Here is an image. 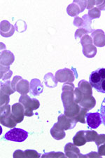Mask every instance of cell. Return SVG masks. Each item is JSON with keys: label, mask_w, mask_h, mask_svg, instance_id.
<instances>
[{"label": "cell", "mask_w": 105, "mask_h": 158, "mask_svg": "<svg viewBox=\"0 0 105 158\" xmlns=\"http://www.w3.org/2000/svg\"><path fill=\"white\" fill-rule=\"evenodd\" d=\"M89 82L98 92L105 93V68H99L92 73Z\"/></svg>", "instance_id": "cell-1"}, {"label": "cell", "mask_w": 105, "mask_h": 158, "mask_svg": "<svg viewBox=\"0 0 105 158\" xmlns=\"http://www.w3.org/2000/svg\"><path fill=\"white\" fill-rule=\"evenodd\" d=\"M0 113V122L2 125L11 129L16 127L18 123L13 116L11 106L9 105L1 106Z\"/></svg>", "instance_id": "cell-2"}, {"label": "cell", "mask_w": 105, "mask_h": 158, "mask_svg": "<svg viewBox=\"0 0 105 158\" xmlns=\"http://www.w3.org/2000/svg\"><path fill=\"white\" fill-rule=\"evenodd\" d=\"M19 103L22 104L25 108V116L32 117L34 113L33 110L39 108V101L36 98H31L27 95H22L19 98Z\"/></svg>", "instance_id": "cell-3"}, {"label": "cell", "mask_w": 105, "mask_h": 158, "mask_svg": "<svg viewBox=\"0 0 105 158\" xmlns=\"http://www.w3.org/2000/svg\"><path fill=\"white\" fill-rule=\"evenodd\" d=\"M11 86L15 91L21 95H27L30 92V83L20 76H15L11 81Z\"/></svg>", "instance_id": "cell-4"}, {"label": "cell", "mask_w": 105, "mask_h": 158, "mask_svg": "<svg viewBox=\"0 0 105 158\" xmlns=\"http://www.w3.org/2000/svg\"><path fill=\"white\" fill-rule=\"evenodd\" d=\"M28 137V133L25 130L19 128H13L4 135L6 140L14 142H23Z\"/></svg>", "instance_id": "cell-5"}, {"label": "cell", "mask_w": 105, "mask_h": 158, "mask_svg": "<svg viewBox=\"0 0 105 158\" xmlns=\"http://www.w3.org/2000/svg\"><path fill=\"white\" fill-rule=\"evenodd\" d=\"M74 75L78 76L75 69L73 68L71 70L68 68H64L58 70L55 73V77L56 80L59 82H73L75 80Z\"/></svg>", "instance_id": "cell-6"}, {"label": "cell", "mask_w": 105, "mask_h": 158, "mask_svg": "<svg viewBox=\"0 0 105 158\" xmlns=\"http://www.w3.org/2000/svg\"><path fill=\"white\" fill-rule=\"evenodd\" d=\"M77 122L75 119L66 116L65 114H60L58 118V125L63 130L72 129L75 127Z\"/></svg>", "instance_id": "cell-7"}, {"label": "cell", "mask_w": 105, "mask_h": 158, "mask_svg": "<svg viewBox=\"0 0 105 158\" xmlns=\"http://www.w3.org/2000/svg\"><path fill=\"white\" fill-rule=\"evenodd\" d=\"M11 113L17 123L23 121L25 116V108L22 104L17 103L11 106Z\"/></svg>", "instance_id": "cell-8"}, {"label": "cell", "mask_w": 105, "mask_h": 158, "mask_svg": "<svg viewBox=\"0 0 105 158\" xmlns=\"http://www.w3.org/2000/svg\"><path fill=\"white\" fill-rule=\"evenodd\" d=\"M86 122L91 129H97L102 123L100 113H91L86 116Z\"/></svg>", "instance_id": "cell-9"}, {"label": "cell", "mask_w": 105, "mask_h": 158, "mask_svg": "<svg viewBox=\"0 0 105 158\" xmlns=\"http://www.w3.org/2000/svg\"><path fill=\"white\" fill-rule=\"evenodd\" d=\"M92 39H93V44L95 47H103L105 46V33L103 30L98 29L91 33Z\"/></svg>", "instance_id": "cell-10"}, {"label": "cell", "mask_w": 105, "mask_h": 158, "mask_svg": "<svg viewBox=\"0 0 105 158\" xmlns=\"http://www.w3.org/2000/svg\"><path fill=\"white\" fill-rule=\"evenodd\" d=\"M15 27L10 23L8 20H2L0 25V33L4 37H11L14 34Z\"/></svg>", "instance_id": "cell-11"}, {"label": "cell", "mask_w": 105, "mask_h": 158, "mask_svg": "<svg viewBox=\"0 0 105 158\" xmlns=\"http://www.w3.org/2000/svg\"><path fill=\"white\" fill-rule=\"evenodd\" d=\"M74 91H63V93L61 94V99L63 101L65 110L70 108V106L75 103Z\"/></svg>", "instance_id": "cell-12"}, {"label": "cell", "mask_w": 105, "mask_h": 158, "mask_svg": "<svg viewBox=\"0 0 105 158\" xmlns=\"http://www.w3.org/2000/svg\"><path fill=\"white\" fill-rule=\"evenodd\" d=\"M65 153L67 157L70 158H79L81 157L80 150L74 143H68L65 146Z\"/></svg>", "instance_id": "cell-13"}, {"label": "cell", "mask_w": 105, "mask_h": 158, "mask_svg": "<svg viewBox=\"0 0 105 158\" xmlns=\"http://www.w3.org/2000/svg\"><path fill=\"white\" fill-rule=\"evenodd\" d=\"M43 91V86L41 81L35 78L31 80L30 83V92L32 95L37 96L40 95Z\"/></svg>", "instance_id": "cell-14"}, {"label": "cell", "mask_w": 105, "mask_h": 158, "mask_svg": "<svg viewBox=\"0 0 105 158\" xmlns=\"http://www.w3.org/2000/svg\"><path fill=\"white\" fill-rule=\"evenodd\" d=\"M79 106L86 108L88 111L93 109L96 105V100L93 96L83 95L81 101L79 102Z\"/></svg>", "instance_id": "cell-15"}, {"label": "cell", "mask_w": 105, "mask_h": 158, "mask_svg": "<svg viewBox=\"0 0 105 158\" xmlns=\"http://www.w3.org/2000/svg\"><path fill=\"white\" fill-rule=\"evenodd\" d=\"M15 56L9 50H4L1 52L0 63L1 65L4 66L11 65L14 62Z\"/></svg>", "instance_id": "cell-16"}, {"label": "cell", "mask_w": 105, "mask_h": 158, "mask_svg": "<svg viewBox=\"0 0 105 158\" xmlns=\"http://www.w3.org/2000/svg\"><path fill=\"white\" fill-rule=\"evenodd\" d=\"M50 133L53 139L55 140H62L65 138L66 134L65 130L61 129L60 127L58 125L57 123H55L54 125L50 129Z\"/></svg>", "instance_id": "cell-17"}, {"label": "cell", "mask_w": 105, "mask_h": 158, "mask_svg": "<svg viewBox=\"0 0 105 158\" xmlns=\"http://www.w3.org/2000/svg\"><path fill=\"white\" fill-rule=\"evenodd\" d=\"M92 87L93 86H91L90 82L84 80H81L78 84V89L81 91L83 95L92 96V94H93Z\"/></svg>", "instance_id": "cell-18"}, {"label": "cell", "mask_w": 105, "mask_h": 158, "mask_svg": "<svg viewBox=\"0 0 105 158\" xmlns=\"http://www.w3.org/2000/svg\"><path fill=\"white\" fill-rule=\"evenodd\" d=\"M83 55L88 58H94L97 54V48L93 44H88L82 46Z\"/></svg>", "instance_id": "cell-19"}, {"label": "cell", "mask_w": 105, "mask_h": 158, "mask_svg": "<svg viewBox=\"0 0 105 158\" xmlns=\"http://www.w3.org/2000/svg\"><path fill=\"white\" fill-rule=\"evenodd\" d=\"M81 108V107L79 106V104L75 103L73 104L72 106H70V108L65 109V110H64V113H65L66 116L69 117V118L75 119L76 117L78 115L79 113H80Z\"/></svg>", "instance_id": "cell-20"}, {"label": "cell", "mask_w": 105, "mask_h": 158, "mask_svg": "<svg viewBox=\"0 0 105 158\" xmlns=\"http://www.w3.org/2000/svg\"><path fill=\"white\" fill-rule=\"evenodd\" d=\"M87 143L85 137V131H79L73 138V143L76 146H82Z\"/></svg>", "instance_id": "cell-21"}, {"label": "cell", "mask_w": 105, "mask_h": 158, "mask_svg": "<svg viewBox=\"0 0 105 158\" xmlns=\"http://www.w3.org/2000/svg\"><path fill=\"white\" fill-rule=\"evenodd\" d=\"M67 12L69 16L72 17H76L78 16V15L80 14L81 11L79 5L73 2V3L70 4L67 6Z\"/></svg>", "instance_id": "cell-22"}, {"label": "cell", "mask_w": 105, "mask_h": 158, "mask_svg": "<svg viewBox=\"0 0 105 158\" xmlns=\"http://www.w3.org/2000/svg\"><path fill=\"white\" fill-rule=\"evenodd\" d=\"M43 80H44L45 85H46L48 87L53 88V87H55V86H57L58 81L56 80L55 77H54L51 73H47L46 75L44 76Z\"/></svg>", "instance_id": "cell-23"}, {"label": "cell", "mask_w": 105, "mask_h": 158, "mask_svg": "<svg viewBox=\"0 0 105 158\" xmlns=\"http://www.w3.org/2000/svg\"><path fill=\"white\" fill-rule=\"evenodd\" d=\"M0 92L2 94H7L9 96L14 94L15 91L12 88L11 81L7 80L4 83L1 82V91Z\"/></svg>", "instance_id": "cell-24"}, {"label": "cell", "mask_w": 105, "mask_h": 158, "mask_svg": "<svg viewBox=\"0 0 105 158\" xmlns=\"http://www.w3.org/2000/svg\"><path fill=\"white\" fill-rule=\"evenodd\" d=\"M13 72L10 70L9 66H4L1 65V80H7L11 77Z\"/></svg>", "instance_id": "cell-25"}, {"label": "cell", "mask_w": 105, "mask_h": 158, "mask_svg": "<svg viewBox=\"0 0 105 158\" xmlns=\"http://www.w3.org/2000/svg\"><path fill=\"white\" fill-rule=\"evenodd\" d=\"M88 110H86V108H82L81 107L80 113H79L78 115L76 116L75 118V120L76 121V122H81V123L85 124L86 122V116L87 114H88Z\"/></svg>", "instance_id": "cell-26"}, {"label": "cell", "mask_w": 105, "mask_h": 158, "mask_svg": "<svg viewBox=\"0 0 105 158\" xmlns=\"http://www.w3.org/2000/svg\"><path fill=\"white\" fill-rule=\"evenodd\" d=\"M83 28L86 29L87 31L89 32H93V29H92L91 27V23H92V20L90 19V18L88 16V14H85L83 16Z\"/></svg>", "instance_id": "cell-27"}, {"label": "cell", "mask_w": 105, "mask_h": 158, "mask_svg": "<svg viewBox=\"0 0 105 158\" xmlns=\"http://www.w3.org/2000/svg\"><path fill=\"white\" fill-rule=\"evenodd\" d=\"M88 16L90 18V19L91 20L93 19H99L101 16V12L100 10L98 9L97 7H94L91 10L88 11Z\"/></svg>", "instance_id": "cell-28"}, {"label": "cell", "mask_w": 105, "mask_h": 158, "mask_svg": "<svg viewBox=\"0 0 105 158\" xmlns=\"http://www.w3.org/2000/svg\"><path fill=\"white\" fill-rule=\"evenodd\" d=\"M98 134L95 131H85V137L87 142H93L95 141Z\"/></svg>", "instance_id": "cell-29"}, {"label": "cell", "mask_w": 105, "mask_h": 158, "mask_svg": "<svg viewBox=\"0 0 105 158\" xmlns=\"http://www.w3.org/2000/svg\"><path fill=\"white\" fill-rule=\"evenodd\" d=\"M43 158H58V157H66L65 154L61 152H50L42 155Z\"/></svg>", "instance_id": "cell-30"}, {"label": "cell", "mask_w": 105, "mask_h": 158, "mask_svg": "<svg viewBox=\"0 0 105 158\" xmlns=\"http://www.w3.org/2000/svg\"><path fill=\"white\" fill-rule=\"evenodd\" d=\"M25 157L27 158H39L41 155L34 150H26L24 151Z\"/></svg>", "instance_id": "cell-31"}, {"label": "cell", "mask_w": 105, "mask_h": 158, "mask_svg": "<svg viewBox=\"0 0 105 158\" xmlns=\"http://www.w3.org/2000/svg\"><path fill=\"white\" fill-rule=\"evenodd\" d=\"M74 101L76 103H79V102L81 101L82 98H83V94H82L81 91L79 90L78 88H75L74 91Z\"/></svg>", "instance_id": "cell-32"}, {"label": "cell", "mask_w": 105, "mask_h": 158, "mask_svg": "<svg viewBox=\"0 0 105 158\" xmlns=\"http://www.w3.org/2000/svg\"><path fill=\"white\" fill-rule=\"evenodd\" d=\"M88 33V32L87 31L86 29L83 28V27H79V29H77L75 35H74V37H75V39H78V38H81L82 37H83L84 35H87Z\"/></svg>", "instance_id": "cell-33"}, {"label": "cell", "mask_w": 105, "mask_h": 158, "mask_svg": "<svg viewBox=\"0 0 105 158\" xmlns=\"http://www.w3.org/2000/svg\"><path fill=\"white\" fill-rule=\"evenodd\" d=\"M80 43L81 44V45L83 46L84 44H93V39H92V37L91 36H89L88 35H86L81 38Z\"/></svg>", "instance_id": "cell-34"}, {"label": "cell", "mask_w": 105, "mask_h": 158, "mask_svg": "<svg viewBox=\"0 0 105 158\" xmlns=\"http://www.w3.org/2000/svg\"><path fill=\"white\" fill-rule=\"evenodd\" d=\"M9 96L7 95V94L1 93V106L9 105Z\"/></svg>", "instance_id": "cell-35"}, {"label": "cell", "mask_w": 105, "mask_h": 158, "mask_svg": "<svg viewBox=\"0 0 105 158\" xmlns=\"http://www.w3.org/2000/svg\"><path fill=\"white\" fill-rule=\"evenodd\" d=\"M95 143L97 146H101L102 144H103L105 143V134H99L97 136L95 139Z\"/></svg>", "instance_id": "cell-36"}, {"label": "cell", "mask_w": 105, "mask_h": 158, "mask_svg": "<svg viewBox=\"0 0 105 158\" xmlns=\"http://www.w3.org/2000/svg\"><path fill=\"white\" fill-rule=\"evenodd\" d=\"M100 115L102 118V123L105 127V98H104L103 101H102L101 108H100Z\"/></svg>", "instance_id": "cell-37"}, {"label": "cell", "mask_w": 105, "mask_h": 158, "mask_svg": "<svg viewBox=\"0 0 105 158\" xmlns=\"http://www.w3.org/2000/svg\"><path fill=\"white\" fill-rule=\"evenodd\" d=\"M74 89L75 87L72 82H66L63 86V91H74Z\"/></svg>", "instance_id": "cell-38"}, {"label": "cell", "mask_w": 105, "mask_h": 158, "mask_svg": "<svg viewBox=\"0 0 105 158\" xmlns=\"http://www.w3.org/2000/svg\"><path fill=\"white\" fill-rule=\"evenodd\" d=\"M74 25L76 27H83V20L82 18L76 16L74 20Z\"/></svg>", "instance_id": "cell-39"}, {"label": "cell", "mask_w": 105, "mask_h": 158, "mask_svg": "<svg viewBox=\"0 0 105 158\" xmlns=\"http://www.w3.org/2000/svg\"><path fill=\"white\" fill-rule=\"evenodd\" d=\"M74 2H75V3L77 4L79 7H80L81 9V11L83 12L85 9L86 8V6H87V1H76V0H74Z\"/></svg>", "instance_id": "cell-40"}, {"label": "cell", "mask_w": 105, "mask_h": 158, "mask_svg": "<svg viewBox=\"0 0 105 158\" xmlns=\"http://www.w3.org/2000/svg\"><path fill=\"white\" fill-rule=\"evenodd\" d=\"M81 157H91V158H93V157H102L101 155H99L98 152H90L89 154L87 155H81Z\"/></svg>", "instance_id": "cell-41"}, {"label": "cell", "mask_w": 105, "mask_h": 158, "mask_svg": "<svg viewBox=\"0 0 105 158\" xmlns=\"http://www.w3.org/2000/svg\"><path fill=\"white\" fill-rule=\"evenodd\" d=\"M96 7L102 11H105V1H95Z\"/></svg>", "instance_id": "cell-42"}, {"label": "cell", "mask_w": 105, "mask_h": 158, "mask_svg": "<svg viewBox=\"0 0 105 158\" xmlns=\"http://www.w3.org/2000/svg\"><path fill=\"white\" fill-rule=\"evenodd\" d=\"M13 157L14 158H17V157H25V153L24 151H22L21 150H17L14 152V155H13Z\"/></svg>", "instance_id": "cell-43"}, {"label": "cell", "mask_w": 105, "mask_h": 158, "mask_svg": "<svg viewBox=\"0 0 105 158\" xmlns=\"http://www.w3.org/2000/svg\"><path fill=\"white\" fill-rule=\"evenodd\" d=\"M98 153L101 156H105V143L98 146Z\"/></svg>", "instance_id": "cell-44"}, {"label": "cell", "mask_w": 105, "mask_h": 158, "mask_svg": "<svg viewBox=\"0 0 105 158\" xmlns=\"http://www.w3.org/2000/svg\"><path fill=\"white\" fill-rule=\"evenodd\" d=\"M94 5H95V1H87V6L86 8L91 10L94 8Z\"/></svg>", "instance_id": "cell-45"}]
</instances>
